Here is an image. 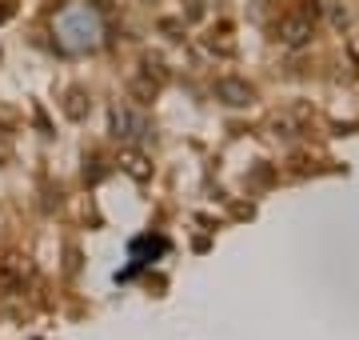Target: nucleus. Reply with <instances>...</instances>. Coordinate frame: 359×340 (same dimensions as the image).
<instances>
[{
    "mask_svg": "<svg viewBox=\"0 0 359 340\" xmlns=\"http://www.w3.org/2000/svg\"><path fill=\"white\" fill-rule=\"evenodd\" d=\"M316 20H320V4H316V0H295V4L283 8L280 20H276V40L295 48V44H304V40L311 37Z\"/></svg>",
    "mask_w": 359,
    "mask_h": 340,
    "instance_id": "obj_1",
    "label": "nucleus"
}]
</instances>
